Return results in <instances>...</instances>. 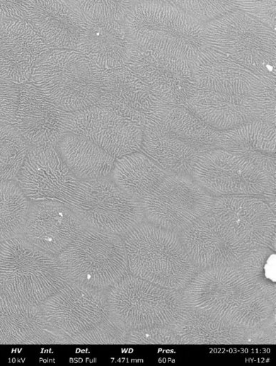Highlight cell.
I'll return each mask as SVG.
<instances>
[{"instance_id":"19","label":"cell","mask_w":276,"mask_h":366,"mask_svg":"<svg viewBox=\"0 0 276 366\" xmlns=\"http://www.w3.org/2000/svg\"><path fill=\"white\" fill-rule=\"evenodd\" d=\"M68 112L30 83L21 86L12 125L30 146L56 147L68 133Z\"/></svg>"},{"instance_id":"24","label":"cell","mask_w":276,"mask_h":366,"mask_svg":"<svg viewBox=\"0 0 276 366\" xmlns=\"http://www.w3.org/2000/svg\"><path fill=\"white\" fill-rule=\"evenodd\" d=\"M275 127L255 120L219 131L217 148L246 159L268 174L275 171Z\"/></svg>"},{"instance_id":"18","label":"cell","mask_w":276,"mask_h":366,"mask_svg":"<svg viewBox=\"0 0 276 366\" xmlns=\"http://www.w3.org/2000/svg\"><path fill=\"white\" fill-rule=\"evenodd\" d=\"M67 130L88 139L114 158L137 152L142 147L141 127L96 105L69 113Z\"/></svg>"},{"instance_id":"12","label":"cell","mask_w":276,"mask_h":366,"mask_svg":"<svg viewBox=\"0 0 276 366\" xmlns=\"http://www.w3.org/2000/svg\"><path fill=\"white\" fill-rule=\"evenodd\" d=\"M125 67L162 103L185 105L194 88L192 61L131 43Z\"/></svg>"},{"instance_id":"37","label":"cell","mask_w":276,"mask_h":366,"mask_svg":"<svg viewBox=\"0 0 276 366\" xmlns=\"http://www.w3.org/2000/svg\"><path fill=\"white\" fill-rule=\"evenodd\" d=\"M26 1H0V22L24 19Z\"/></svg>"},{"instance_id":"3","label":"cell","mask_w":276,"mask_h":366,"mask_svg":"<svg viewBox=\"0 0 276 366\" xmlns=\"http://www.w3.org/2000/svg\"><path fill=\"white\" fill-rule=\"evenodd\" d=\"M130 273L160 286L184 288L196 266L176 232L141 222L122 236Z\"/></svg>"},{"instance_id":"31","label":"cell","mask_w":276,"mask_h":366,"mask_svg":"<svg viewBox=\"0 0 276 366\" xmlns=\"http://www.w3.org/2000/svg\"><path fill=\"white\" fill-rule=\"evenodd\" d=\"M29 205L17 183L0 180V241L22 233Z\"/></svg>"},{"instance_id":"9","label":"cell","mask_w":276,"mask_h":366,"mask_svg":"<svg viewBox=\"0 0 276 366\" xmlns=\"http://www.w3.org/2000/svg\"><path fill=\"white\" fill-rule=\"evenodd\" d=\"M207 46L249 68L271 72L275 34L260 21L243 11H231L205 27Z\"/></svg>"},{"instance_id":"23","label":"cell","mask_w":276,"mask_h":366,"mask_svg":"<svg viewBox=\"0 0 276 366\" xmlns=\"http://www.w3.org/2000/svg\"><path fill=\"white\" fill-rule=\"evenodd\" d=\"M47 329L40 305L16 302L0 293V345L63 343Z\"/></svg>"},{"instance_id":"7","label":"cell","mask_w":276,"mask_h":366,"mask_svg":"<svg viewBox=\"0 0 276 366\" xmlns=\"http://www.w3.org/2000/svg\"><path fill=\"white\" fill-rule=\"evenodd\" d=\"M67 281L106 290L127 273L121 236L85 228L57 256Z\"/></svg>"},{"instance_id":"20","label":"cell","mask_w":276,"mask_h":366,"mask_svg":"<svg viewBox=\"0 0 276 366\" xmlns=\"http://www.w3.org/2000/svg\"><path fill=\"white\" fill-rule=\"evenodd\" d=\"M84 229L67 205L40 201L30 204L21 234L34 246L57 256Z\"/></svg>"},{"instance_id":"32","label":"cell","mask_w":276,"mask_h":366,"mask_svg":"<svg viewBox=\"0 0 276 366\" xmlns=\"http://www.w3.org/2000/svg\"><path fill=\"white\" fill-rule=\"evenodd\" d=\"M29 149L12 125L0 123V180L16 178Z\"/></svg>"},{"instance_id":"38","label":"cell","mask_w":276,"mask_h":366,"mask_svg":"<svg viewBox=\"0 0 276 366\" xmlns=\"http://www.w3.org/2000/svg\"><path fill=\"white\" fill-rule=\"evenodd\" d=\"M1 242H2V241H0V252H1Z\"/></svg>"},{"instance_id":"26","label":"cell","mask_w":276,"mask_h":366,"mask_svg":"<svg viewBox=\"0 0 276 366\" xmlns=\"http://www.w3.org/2000/svg\"><path fill=\"white\" fill-rule=\"evenodd\" d=\"M56 148L79 181L105 178L112 172L115 158L84 137L67 133Z\"/></svg>"},{"instance_id":"6","label":"cell","mask_w":276,"mask_h":366,"mask_svg":"<svg viewBox=\"0 0 276 366\" xmlns=\"http://www.w3.org/2000/svg\"><path fill=\"white\" fill-rule=\"evenodd\" d=\"M103 71L75 50L58 49L37 64L30 81L61 108L73 113L97 104Z\"/></svg>"},{"instance_id":"15","label":"cell","mask_w":276,"mask_h":366,"mask_svg":"<svg viewBox=\"0 0 276 366\" xmlns=\"http://www.w3.org/2000/svg\"><path fill=\"white\" fill-rule=\"evenodd\" d=\"M96 105L109 110L143 128L154 124L169 106L126 67L104 69Z\"/></svg>"},{"instance_id":"30","label":"cell","mask_w":276,"mask_h":366,"mask_svg":"<svg viewBox=\"0 0 276 366\" xmlns=\"http://www.w3.org/2000/svg\"><path fill=\"white\" fill-rule=\"evenodd\" d=\"M185 311L174 325L175 336L193 343H227L243 336V328L196 309Z\"/></svg>"},{"instance_id":"22","label":"cell","mask_w":276,"mask_h":366,"mask_svg":"<svg viewBox=\"0 0 276 366\" xmlns=\"http://www.w3.org/2000/svg\"><path fill=\"white\" fill-rule=\"evenodd\" d=\"M24 19L51 47L76 50L88 20L74 1H26Z\"/></svg>"},{"instance_id":"17","label":"cell","mask_w":276,"mask_h":366,"mask_svg":"<svg viewBox=\"0 0 276 366\" xmlns=\"http://www.w3.org/2000/svg\"><path fill=\"white\" fill-rule=\"evenodd\" d=\"M250 251L275 248V214L269 204L253 196H222L210 210Z\"/></svg>"},{"instance_id":"36","label":"cell","mask_w":276,"mask_h":366,"mask_svg":"<svg viewBox=\"0 0 276 366\" xmlns=\"http://www.w3.org/2000/svg\"><path fill=\"white\" fill-rule=\"evenodd\" d=\"M20 94V84L0 79V123L13 124Z\"/></svg>"},{"instance_id":"2","label":"cell","mask_w":276,"mask_h":366,"mask_svg":"<svg viewBox=\"0 0 276 366\" xmlns=\"http://www.w3.org/2000/svg\"><path fill=\"white\" fill-rule=\"evenodd\" d=\"M124 25L131 43L191 61L207 47L203 24L166 3L134 4Z\"/></svg>"},{"instance_id":"5","label":"cell","mask_w":276,"mask_h":366,"mask_svg":"<svg viewBox=\"0 0 276 366\" xmlns=\"http://www.w3.org/2000/svg\"><path fill=\"white\" fill-rule=\"evenodd\" d=\"M67 282L57 257L21 234L1 242L0 293L18 302L40 305Z\"/></svg>"},{"instance_id":"10","label":"cell","mask_w":276,"mask_h":366,"mask_svg":"<svg viewBox=\"0 0 276 366\" xmlns=\"http://www.w3.org/2000/svg\"><path fill=\"white\" fill-rule=\"evenodd\" d=\"M140 202L149 222L177 233L208 213L214 198L190 176L167 174Z\"/></svg>"},{"instance_id":"14","label":"cell","mask_w":276,"mask_h":366,"mask_svg":"<svg viewBox=\"0 0 276 366\" xmlns=\"http://www.w3.org/2000/svg\"><path fill=\"white\" fill-rule=\"evenodd\" d=\"M16 178L28 200L55 201L67 206L79 183L53 146L30 147Z\"/></svg>"},{"instance_id":"11","label":"cell","mask_w":276,"mask_h":366,"mask_svg":"<svg viewBox=\"0 0 276 366\" xmlns=\"http://www.w3.org/2000/svg\"><path fill=\"white\" fill-rule=\"evenodd\" d=\"M67 281L40 304L48 330L66 338L88 332L109 317L106 293Z\"/></svg>"},{"instance_id":"28","label":"cell","mask_w":276,"mask_h":366,"mask_svg":"<svg viewBox=\"0 0 276 366\" xmlns=\"http://www.w3.org/2000/svg\"><path fill=\"white\" fill-rule=\"evenodd\" d=\"M112 181L126 194L141 201L168 174L152 159L134 152L115 161Z\"/></svg>"},{"instance_id":"8","label":"cell","mask_w":276,"mask_h":366,"mask_svg":"<svg viewBox=\"0 0 276 366\" xmlns=\"http://www.w3.org/2000/svg\"><path fill=\"white\" fill-rule=\"evenodd\" d=\"M68 207L85 228L123 236L143 222L140 201L111 179L79 181Z\"/></svg>"},{"instance_id":"13","label":"cell","mask_w":276,"mask_h":366,"mask_svg":"<svg viewBox=\"0 0 276 366\" xmlns=\"http://www.w3.org/2000/svg\"><path fill=\"white\" fill-rule=\"evenodd\" d=\"M209 194L253 196L263 194L267 176L246 159L222 149L202 153L191 175Z\"/></svg>"},{"instance_id":"4","label":"cell","mask_w":276,"mask_h":366,"mask_svg":"<svg viewBox=\"0 0 276 366\" xmlns=\"http://www.w3.org/2000/svg\"><path fill=\"white\" fill-rule=\"evenodd\" d=\"M109 317L123 331L162 330L174 326L187 311L177 290L127 273L106 292Z\"/></svg>"},{"instance_id":"34","label":"cell","mask_w":276,"mask_h":366,"mask_svg":"<svg viewBox=\"0 0 276 366\" xmlns=\"http://www.w3.org/2000/svg\"><path fill=\"white\" fill-rule=\"evenodd\" d=\"M126 336L127 332L109 318L88 332L67 338V344H120L126 342Z\"/></svg>"},{"instance_id":"35","label":"cell","mask_w":276,"mask_h":366,"mask_svg":"<svg viewBox=\"0 0 276 366\" xmlns=\"http://www.w3.org/2000/svg\"><path fill=\"white\" fill-rule=\"evenodd\" d=\"M175 4L197 21H214L233 10L229 1H180Z\"/></svg>"},{"instance_id":"27","label":"cell","mask_w":276,"mask_h":366,"mask_svg":"<svg viewBox=\"0 0 276 366\" xmlns=\"http://www.w3.org/2000/svg\"><path fill=\"white\" fill-rule=\"evenodd\" d=\"M141 149L168 174L188 176H191L196 160L202 154L195 147L153 127L143 129Z\"/></svg>"},{"instance_id":"25","label":"cell","mask_w":276,"mask_h":366,"mask_svg":"<svg viewBox=\"0 0 276 366\" xmlns=\"http://www.w3.org/2000/svg\"><path fill=\"white\" fill-rule=\"evenodd\" d=\"M87 20L76 51L103 69L125 67L131 42L124 22Z\"/></svg>"},{"instance_id":"1","label":"cell","mask_w":276,"mask_h":366,"mask_svg":"<svg viewBox=\"0 0 276 366\" xmlns=\"http://www.w3.org/2000/svg\"><path fill=\"white\" fill-rule=\"evenodd\" d=\"M255 270L203 268L184 287L187 304L242 328L266 324L274 311V292Z\"/></svg>"},{"instance_id":"16","label":"cell","mask_w":276,"mask_h":366,"mask_svg":"<svg viewBox=\"0 0 276 366\" xmlns=\"http://www.w3.org/2000/svg\"><path fill=\"white\" fill-rule=\"evenodd\" d=\"M180 234L190 259L196 267L202 269L241 267L252 251L211 211L181 231Z\"/></svg>"},{"instance_id":"29","label":"cell","mask_w":276,"mask_h":366,"mask_svg":"<svg viewBox=\"0 0 276 366\" xmlns=\"http://www.w3.org/2000/svg\"><path fill=\"white\" fill-rule=\"evenodd\" d=\"M148 127L186 142L202 153L217 148L219 131L182 106H168L160 118Z\"/></svg>"},{"instance_id":"21","label":"cell","mask_w":276,"mask_h":366,"mask_svg":"<svg viewBox=\"0 0 276 366\" xmlns=\"http://www.w3.org/2000/svg\"><path fill=\"white\" fill-rule=\"evenodd\" d=\"M50 50L25 19L0 22V79L23 84Z\"/></svg>"},{"instance_id":"33","label":"cell","mask_w":276,"mask_h":366,"mask_svg":"<svg viewBox=\"0 0 276 366\" xmlns=\"http://www.w3.org/2000/svg\"><path fill=\"white\" fill-rule=\"evenodd\" d=\"M85 17L93 21L124 22L134 3L129 1H74Z\"/></svg>"}]
</instances>
